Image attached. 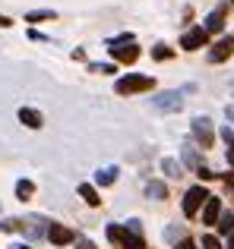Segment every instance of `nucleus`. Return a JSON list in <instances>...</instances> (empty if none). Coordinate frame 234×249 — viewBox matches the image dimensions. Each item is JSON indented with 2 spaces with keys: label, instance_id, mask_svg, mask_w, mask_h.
Segmentation results:
<instances>
[{
  "label": "nucleus",
  "instance_id": "nucleus-1",
  "mask_svg": "<svg viewBox=\"0 0 234 249\" xmlns=\"http://www.w3.org/2000/svg\"><path fill=\"white\" fill-rule=\"evenodd\" d=\"M108 240H111V243H117L120 249H146V240H142L139 233L123 231V227H117V224L108 227Z\"/></svg>",
  "mask_w": 234,
  "mask_h": 249
},
{
  "label": "nucleus",
  "instance_id": "nucleus-2",
  "mask_svg": "<svg viewBox=\"0 0 234 249\" xmlns=\"http://www.w3.org/2000/svg\"><path fill=\"white\" fill-rule=\"evenodd\" d=\"M149 89H152V76H136V73H130V76H123V79L114 82V91H117V95H136V91H149Z\"/></svg>",
  "mask_w": 234,
  "mask_h": 249
},
{
  "label": "nucleus",
  "instance_id": "nucleus-3",
  "mask_svg": "<svg viewBox=\"0 0 234 249\" xmlns=\"http://www.w3.org/2000/svg\"><path fill=\"white\" fill-rule=\"evenodd\" d=\"M209 199V193H206L203 186H193V189H187V196H184V214L187 218H193V214L203 208V202Z\"/></svg>",
  "mask_w": 234,
  "mask_h": 249
},
{
  "label": "nucleus",
  "instance_id": "nucleus-4",
  "mask_svg": "<svg viewBox=\"0 0 234 249\" xmlns=\"http://www.w3.org/2000/svg\"><path fill=\"white\" fill-rule=\"evenodd\" d=\"M206 41H209V32L190 29L184 38H180V48H184V51H199V48H206Z\"/></svg>",
  "mask_w": 234,
  "mask_h": 249
},
{
  "label": "nucleus",
  "instance_id": "nucleus-5",
  "mask_svg": "<svg viewBox=\"0 0 234 249\" xmlns=\"http://www.w3.org/2000/svg\"><path fill=\"white\" fill-rule=\"evenodd\" d=\"M193 136H196V142H203V148H209L212 139H215V136H212V123L206 120V117H196V120H193Z\"/></svg>",
  "mask_w": 234,
  "mask_h": 249
},
{
  "label": "nucleus",
  "instance_id": "nucleus-6",
  "mask_svg": "<svg viewBox=\"0 0 234 249\" xmlns=\"http://www.w3.org/2000/svg\"><path fill=\"white\" fill-rule=\"evenodd\" d=\"M48 240H51V243H57V246H67V243H73V240H76V233L70 231V227H63V224H51L48 227Z\"/></svg>",
  "mask_w": 234,
  "mask_h": 249
},
{
  "label": "nucleus",
  "instance_id": "nucleus-7",
  "mask_svg": "<svg viewBox=\"0 0 234 249\" xmlns=\"http://www.w3.org/2000/svg\"><path fill=\"white\" fill-rule=\"evenodd\" d=\"M231 54H234V38L228 35V38H222V41H218L215 48L209 51V60H212V63H222V60H228Z\"/></svg>",
  "mask_w": 234,
  "mask_h": 249
},
{
  "label": "nucleus",
  "instance_id": "nucleus-8",
  "mask_svg": "<svg viewBox=\"0 0 234 249\" xmlns=\"http://www.w3.org/2000/svg\"><path fill=\"white\" fill-rule=\"evenodd\" d=\"M203 205H206V208H203V224H215L218 214H222V202H218L215 196H209Z\"/></svg>",
  "mask_w": 234,
  "mask_h": 249
},
{
  "label": "nucleus",
  "instance_id": "nucleus-9",
  "mask_svg": "<svg viewBox=\"0 0 234 249\" xmlns=\"http://www.w3.org/2000/svg\"><path fill=\"white\" fill-rule=\"evenodd\" d=\"M111 54H114V60H120V63H136V57H139V48H133V44H114L111 48Z\"/></svg>",
  "mask_w": 234,
  "mask_h": 249
},
{
  "label": "nucleus",
  "instance_id": "nucleus-10",
  "mask_svg": "<svg viewBox=\"0 0 234 249\" xmlns=\"http://www.w3.org/2000/svg\"><path fill=\"white\" fill-rule=\"evenodd\" d=\"M225 13H228V6H215V10L209 13V19H206V29H203V32H222Z\"/></svg>",
  "mask_w": 234,
  "mask_h": 249
},
{
  "label": "nucleus",
  "instance_id": "nucleus-11",
  "mask_svg": "<svg viewBox=\"0 0 234 249\" xmlns=\"http://www.w3.org/2000/svg\"><path fill=\"white\" fill-rule=\"evenodd\" d=\"M155 107L158 110H177L180 107V95L177 91H165L161 98H155Z\"/></svg>",
  "mask_w": 234,
  "mask_h": 249
},
{
  "label": "nucleus",
  "instance_id": "nucleus-12",
  "mask_svg": "<svg viewBox=\"0 0 234 249\" xmlns=\"http://www.w3.org/2000/svg\"><path fill=\"white\" fill-rule=\"evenodd\" d=\"M19 120H22L29 129H38V126H44V117L38 114V110H32V107H22V110H19Z\"/></svg>",
  "mask_w": 234,
  "mask_h": 249
},
{
  "label": "nucleus",
  "instance_id": "nucleus-13",
  "mask_svg": "<svg viewBox=\"0 0 234 249\" xmlns=\"http://www.w3.org/2000/svg\"><path fill=\"white\" fill-rule=\"evenodd\" d=\"M79 196L89 202V205H101V199H98V193H95V186H89V183H79Z\"/></svg>",
  "mask_w": 234,
  "mask_h": 249
},
{
  "label": "nucleus",
  "instance_id": "nucleus-14",
  "mask_svg": "<svg viewBox=\"0 0 234 249\" xmlns=\"http://www.w3.org/2000/svg\"><path fill=\"white\" fill-rule=\"evenodd\" d=\"M95 180H98V186H111V183L117 180V167H105L95 174Z\"/></svg>",
  "mask_w": 234,
  "mask_h": 249
},
{
  "label": "nucleus",
  "instance_id": "nucleus-15",
  "mask_svg": "<svg viewBox=\"0 0 234 249\" xmlns=\"http://www.w3.org/2000/svg\"><path fill=\"white\" fill-rule=\"evenodd\" d=\"M146 193H149V199H168V189H165V183H158V180H152L146 186Z\"/></svg>",
  "mask_w": 234,
  "mask_h": 249
},
{
  "label": "nucleus",
  "instance_id": "nucleus-16",
  "mask_svg": "<svg viewBox=\"0 0 234 249\" xmlns=\"http://www.w3.org/2000/svg\"><path fill=\"white\" fill-rule=\"evenodd\" d=\"M215 224H218V231H222V233H231V231H234V214H231V212H222Z\"/></svg>",
  "mask_w": 234,
  "mask_h": 249
},
{
  "label": "nucleus",
  "instance_id": "nucleus-17",
  "mask_svg": "<svg viewBox=\"0 0 234 249\" xmlns=\"http://www.w3.org/2000/svg\"><path fill=\"white\" fill-rule=\"evenodd\" d=\"M44 19H54L51 10H38V13H25V22H44Z\"/></svg>",
  "mask_w": 234,
  "mask_h": 249
},
{
  "label": "nucleus",
  "instance_id": "nucleus-18",
  "mask_svg": "<svg viewBox=\"0 0 234 249\" xmlns=\"http://www.w3.org/2000/svg\"><path fill=\"white\" fill-rule=\"evenodd\" d=\"M32 193H35V186H32L29 180H19V183H16V196H19V199H29Z\"/></svg>",
  "mask_w": 234,
  "mask_h": 249
},
{
  "label": "nucleus",
  "instance_id": "nucleus-19",
  "mask_svg": "<svg viewBox=\"0 0 234 249\" xmlns=\"http://www.w3.org/2000/svg\"><path fill=\"white\" fill-rule=\"evenodd\" d=\"M222 136H225V142H228V164L234 167V133H231L228 126H225V129H222Z\"/></svg>",
  "mask_w": 234,
  "mask_h": 249
},
{
  "label": "nucleus",
  "instance_id": "nucleus-20",
  "mask_svg": "<svg viewBox=\"0 0 234 249\" xmlns=\"http://www.w3.org/2000/svg\"><path fill=\"white\" fill-rule=\"evenodd\" d=\"M171 54H174V51H171V48H165V44H158V48H152V57H155V60H168Z\"/></svg>",
  "mask_w": 234,
  "mask_h": 249
},
{
  "label": "nucleus",
  "instance_id": "nucleus-21",
  "mask_svg": "<svg viewBox=\"0 0 234 249\" xmlns=\"http://www.w3.org/2000/svg\"><path fill=\"white\" fill-rule=\"evenodd\" d=\"M161 167L168 170V177H180V164H177V161L168 158V161H161Z\"/></svg>",
  "mask_w": 234,
  "mask_h": 249
},
{
  "label": "nucleus",
  "instance_id": "nucleus-22",
  "mask_svg": "<svg viewBox=\"0 0 234 249\" xmlns=\"http://www.w3.org/2000/svg\"><path fill=\"white\" fill-rule=\"evenodd\" d=\"M92 73L108 76V73H114V67H111V63H92Z\"/></svg>",
  "mask_w": 234,
  "mask_h": 249
},
{
  "label": "nucleus",
  "instance_id": "nucleus-23",
  "mask_svg": "<svg viewBox=\"0 0 234 249\" xmlns=\"http://www.w3.org/2000/svg\"><path fill=\"white\" fill-rule=\"evenodd\" d=\"M203 249H222V246H218L215 237H203Z\"/></svg>",
  "mask_w": 234,
  "mask_h": 249
},
{
  "label": "nucleus",
  "instance_id": "nucleus-24",
  "mask_svg": "<svg viewBox=\"0 0 234 249\" xmlns=\"http://www.w3.org/2000/svg\"><path fill=\"white\" fill-rule=\"evenodd\" d=\"M196 174H199V180H212V177H215V174H212V170H209V167H203V164H199V167H196Z\"/></svg>",
  "mask_w": 234,
  "mask_h": 249
},
{
  "label": "nucleus",
  "instance_id": "nucleus-25",
  "mask_svg": "<svg viewBox=\"0 0 234 249\" xmlns=\"http://www.w3.org/2000/svg\"><path fill=\"white\" fill-rule=\"evenodd\" d=\"M177 249H199V246H196V243H193V240H184V243H180Z\"/></svg>",
  "mask_w": 234,
  "mask_h": 249
},
{
  "label": "nucleus",
  "instance_id": "nucleus-26",
  "mask_svg": "<svg viewBox=\"0 0 234 249\" xmlns=\"http://www.w3.org/2000/svg\"><path fill=\"white\" fill-rule=\"evenodd\" d=\"M79 249H95V246L89 243V240H79Z\"/></svg>",
  "mask_w": 234,
  "mask_h": 249
},
{
  "label": "nucleus",
  "instance_id": "nucleus-27",
  "mask_svg": "<svg viewBox=\"0 0 234 249\" xmlns=\"http://www.w3.org/2000/svg\"><path fill=\"white\" fill-rule=\"evenodd\" d=\"M0 25H3V29H6V25H13V22H10V19H6V16H0Z\"/></svg>",
  "mask_w": 234,
  "mask_h": 249
},
{
  "label": "nucleus",
  "instance_id": "nucleus-28",
  "mask_svg": "<svg viewBox=\"0 0 234 249\" xmlns=\"http://www.w3.org/2000/svg\"><path fill=\"white\" fill-rule=\"evenodd\" d=\"M228 249H234V231H231V243H228Z\"/></svg>",
  "mask_w": 234,
  "mask_h": 249
},
{
  "label": "nucleus",
  "instance_id": "nucleus-29",
  "mask_svg": "<svg viewBox=\"0 0 234 249\" xmlns=\"http://www.w3.org/2000/svg\"><path fill=\"white\" fill-rule=\"evenodd\" d=\"M231 3H234V0H231Z\"/></svg>",
  "mask_w": 234,
  "mask_h": 249
}]
</instances>
